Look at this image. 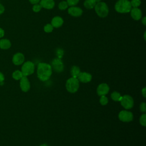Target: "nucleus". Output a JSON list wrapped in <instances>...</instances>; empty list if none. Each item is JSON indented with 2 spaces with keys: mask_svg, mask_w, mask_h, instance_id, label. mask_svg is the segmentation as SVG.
Wrapping results in <instances>:
<instances>
[{
  "mask_svg": "<svg viewBox=\"0 0 146 146\" xmlns=\"http://www.w3.org/2000/svg\"><path fill=\"white\" fill-rule=\"evenodd\" d=\"M29 1H30V2L31 4L35 5V4H37L38 3H39L40 0H29Z\"/></svg>",
  "mask_w": 146,
  "mask_h": 146,
  "instance_id": "obj_31",
  "label": "nucleus"
},
{
  "mask_svg": "<svg viewBox=\"0 0 146 146\" xmlns=\"http://www.w3.org/2000/svg\"><path fill=\"white\" fill-rule=\"evenodd\" d=\"M63 54V51L62 50H61V49H60V48H59V49L57 50V54H58V55L59 56V57L60 55L62 56Z\"/></svg>",
  "mask_w": 146,
  "mask_h": 146,
  "instance_id": "obj_32",
  "label": "nucleus"
},
{
  "mask_svg": "<svg viewBox=\"0 0 146 146\" xmlns=\"http://www.w3.org/2000/svg\"><path fill=\"white\" fill-rule=\"evenodd\" d=\"M11 42L9 39H2L0 40V48L2 49H8L11 47Z\"/></svg>",
  "mask_w": 146,
  "mask_h": 146,
  "instance_id": "obj_17",
  "label": "nucleus"
},
{
  "mask_svg": "<svg viewBox=\"0 0 146 146\" xmlns=\"http://www.w3.org/2000/svg\"><path fill=\"white\" fill-rule=\"evenodd\" d=\"M68 13L70 15L73 17H79L83 13V10L79 7L76 6H71L68 9Z\"/></svg>",
  "mask_w": 146,
  "mask_h": 146,
  "instance_id": "obj_12",
  "label": "nucleus"
},
{
  "mask_svg": "<svg viewBox=\"0 0 146 146\" xmlns=\"http://www.w3.org/2000/svg\"><path fill=\"white\" fill-rule=\"evenodd\" d=\"M52 66L57 72H61L63 68V64L59 58L54 59L52 62Z\"/></svg>",
  "mask_w": 146,
  "mask_h": 146,
  "instance_id": "obj_13",
  "label": "nucleus"
},
{
  "mask_svg": "<svg viewBox=\"0 0 146 146\" xmlns=\"http://www.w3.org/2000/svg\"><path fill=\"white\" fill-rule=\"evenodd\" d=\"M79 87V81L76 78L71 77L68 79L66 83V88L70 93L76 92Z\"/></svg>",
  "mask_w": 146,
  "mask_h": 146,
  "instance_id": "obj_4",
  "label": "nucleus"
},
{
  "mask_svg": "<svg viewBox=\"0 0 146 146\" xmlns=\"http://www.w3.org/2000/svg\"><path fill=\"white\" fill-rule=\"evenodd\" d=\"M141 94L144 98L146 97V88L144 87L141 90Z\"/></svg>",
  "mask_w": 146,
  "mask_h": 146,
  "instance_id": "obj_30",
  "label": "nucleus"
},
{
  "mask_svg": "<svg viewBox=\"0 0 146 146\" xmlns=\"http://www.w3.org/2000/svg\"><path fill=\"white\" fill-rule=\"evenodd\" d=\"M139 122L140 124L143 126V127H145L146 125V114L145 113H144L143 114H142L139 119Z\"/></svg>",
  "mask_w": 146,
  "mask_h": 146,
  "instance_id": "obj_22",
  "label": "nucleus"
},
{
  "mask_svg": "<svg viewBox=\"0 0 146 146\" xmlns=\"http://www.w3.org/2000/svg\"><path fill=\"white\" fill-rule=\"evenodd\" d=\"M102 0H95V1L96 2V3H98V2H100Z\"/></svg>",
  "mask_w": 146,
  "mask_h": 146,
  "instance_id": "obj_38",
  "label": "nucleus"
},
{
  "mask_svg": "<svg viewBox=\"0 0 146 146\" xmlns=\"http://www.w3.org/2000/svg\"><path fill=\"white\" fill-rule=\"evenodd\" d=\"M52 67L46 63H39L37 66L36 74L39 79L45 82L50 79L52 75Z\"/></svg>",
  "mask_w": 146,
  "mask_h": 146,
  "instance_id": "obj_1",
  "label": "nucleus"
},
{
  "mask_svg": "<svg viewBox=\"0 0 146 146\" xmlns=\"http://www.w3.org/2000/svg\"><path fill=\"white\" fill-rule=\"evenodd\" d=\"M12 60L15 65H21L24 62L25 56L21 52H17L14 55Z\"/></svg>",
  "mask_w": 146,
  "mask_h": 146,
  "instance_id": "obj_11",
  "label": "nucleus"
},
{
  "mask_svg": "<svg viewBox=\"0 0 146 146\" xmlns=\"http://www.w3.org/2000/svg\"><path fill=\"white\" fill-rule=\"evenodd\" d=\"M53 26L51 25V24L48 23L47 25H46L44 26V31L46 33H51L52 31L53 30Z\"/></svg>",
  "mask_w": 146,
  "mask_h": 146,
  "instance_id": "obj_25",
  "label": "nucleus"
},
{
  "mask_svg": "<svg viewBox=\"0 0 146 146\" xmlns=\"http://www.w3.org/2000/svg\"><path fill=\"white\" fill-rule=\"evenodd\" d=\"M5 11V7L4 6L0 3V14H2Z\"/></svg>",
  "mask_w": 146,
  "mask_h": 146,
  "instance_id": "obj_33",
  "label": "nucleus"
},
{
  "mask_svg": "<svg viewBox=\"0 0 146 146\" xmlns=\"http://www.w3.org/2000/svg\"><path fill=\"white\" fill-rule=\"evenodd\" d=\"M4 34H5L4 30L0 28V38L3 37L4 36Z\"/></svg>",
  "mask_w": 146,
  "mask_h": 146,
  "instance_id": "obj_34",
  "label": "nucleus"
},
{
  "mask_svg": "<svg viewBox=\"0 0 146 146\" xmlns=\"http://www.w3.org/2000/svg\"><path fill=\"white\" fill-rule=\"evenodd\" d=\"M23 74L22 73V72L19 70H16L15 71L13 74H12V76L13 78L15 79V80H20L22 76H23Z\"/></svg>",
  "mask_w": 146,
  "mask_h": 146,
  "instance_id": "obj_21",
  "label": "nucleus"
},
{
  "mask_svg": "<svg viewBox=\"0 0 146 146\" xmlns=\"http://www.w3.org/2000/svg\"><path fill=\"white\" fill-rule=\"evenodd\" d=\"M121 105L125 109H131L134 105V101L132 97L129 95H124L122 96L120 100Z\"/></svg>",
  "mask_w": 146,
  "mask_h": 146,
  "instance_id": "obj_6",
  "label": "nucleus"
},
{
  "mask_svg": "<svg viewBox=\"0 0 146 146\" xmlns=\"http://www.w3.org/2000/svg\"><path fill=\"white\" fill-rule=\"evenodd\" d=\"M115 10L120 13H127L131 11L132 6L128 0H119L115 5Z\"/></svg>",
  "mask_w": 146,
  "mask_h": 146,
  "instance_id": "obj_2",
  "label": "nucleus"
},
{
  "mask_svg": "<svg viewBox=\"0 0 146 146\" xmlns=\"http://www.w3.org/2000/svg\"><path fill=\"white\" fill-rule=\"evenodd\" d=\"M118 117L123 122H130L133 119V115L131 111L122 110L119 112Z\"/></svg>",
  "mask_w": 146,
  "mask_h": 146,
  "instance_id": "obj_7",
  "label": "nucleus"
},
{
  "mask_svg": "<svg viewBox=\"0 0 146 146\" xmlns=\"http://www.w3.org/2000/svg\"><path fill=\"white\" fill-rule=\"evenodd\" d=\"M96 2L95 0H86L84 2V7L87 9H92L94 8Z\"/></svg>",
  "mask_w": 146,
  "mask_h": 146,
  "instance_id": "obj_18",
  "label": "nucleus"
},
{
  "mask_svg": "<svg viewBox=\"0 0 146 146\" xmlns=\"http://www.w3.org/2000/svg\"><path fill=\"white\" fill-rule=\"evenodd\" d=\"M39 146H48V145L47 144H43L40 145Z\"/></svg>",
  "mask_w": 146,
  "mask_h": 146,
  "instance_id": "obj_37",
  "label": "nucleus"
},
{
  "mask_svg": "<svg viewBox=\"0 0 146 146\" xmlns=\"http://www.w3.org/2000/svg\"><path fill=\"white\" fill-rule=\"evenodd\" d=\"M94 9L97 15L101 18H104L108 14V7L105 2H99L96 3Z\"/></svg>",
  "mask_w": 146,
  "mask_h": 146,
  "instance_id": "obj_3",
  "label": "nucleus"
},
{
  "mask_svg": "<svg viewBox=\"0 0 146 146\" xmlns=\"http://www.w3.org/2000/svg\"><path fill=\"white\" fill-rule=\"evenodd\" d=\"M63 23V19L59 16H56L54 17L52 19L51 21V25L53 26V27L58 28L60 27Z\"/></svg>",
  "mask_w": 146,
  "mask_h": 146,
  "instance_id": "obj_16",
  "label": "nucleus"
},
{
  "mask_svg": "<svg viewBox=\"0 0 146 146\" xmlns=\"http://www.w3.org/2000/svg\"><path fill=\"white\" fill-rule=\"evenodd\" d=\"M5 79V77H4V75H3L2 73H1L0 72V82H2Z\"/></svg>",
  "mask_w": 146,
  "mask_h": 146,
  "instance_id": "obj_35",
  "label": "nucleus"
},
{
  "mask_svg": "<svg viewBox=\"0 0 146 146\" xmlns=\"http://www.w3.org/2000/svg\"><path fill=\"white\" fill-rule=\"evenodd\" d=\"M131 6L134 7H138L140 4H141V1L140 0H132L131 2Z\"/></svg>",
  "mask_w": 146,
  "mask_h": 146,
  "instance_id": "obj_26",
  "label": "nucleus"
},
{
  "mask_svg": "<svg viewBox=\"0 0 146 146\" xmlns=\"http://www.w3.org/2000/svg\"><path fill=\"white\" fill-rule=\"evenodd\" d=\"M79 0H67L66 2L68 6H74L79 2Z\"/></svg>",
  "mask_w": 146,
  "mask_h": 146,
  "instance_id": "obj_27",
  "label": "nucleus"
},
{
  "mask_svg": "<svg viewBox=\"0 0 146 146\" xmlns=\"http://www.w3.org/2000/svg\"><path fill=\"white\" fill-rule=\"evenodd\" d=\"M110 91V87L107 83H103L100 84L97 87L96 92L99 96H101L103 95H106Z\"/></svg>",
  "mask_w": 146,
  "mask_h": 146,
  "instance_id": "obj_8",
  "label": "nucleus"
},
{
  "mask_svg": "<svg viewBox=\"0 0 146 146\" xmlns=\"http://www.w3.org/2000/svg\"><path fill=\"white\" fill-rule=\"evenodd\" d=\"M39 5L44 9H52L55 6V2L54 0H40Z\"/></svg>",
  "mask_w": 146,
  "mask_h": 146,
  "instance_id": "obj_15",
  "label": "nucleus"
},
{
  "mask_svg": "<svg viewBox=\"0 0 146 146\" xmlns=\"http://www.w3.org/2000/svg\"><path fill=\"white\" fill-rule=\"evenodd\" d=\"M42 9V7L41 6L39 5V4H35L33 6V10L35 12V13H37V12H39Z\"/></svg>",
  "mask_w": 146,
  "mask_h": 146,
  "instance_id": "obj_28",
  "label": "nucleus"
},
{
  "mask_svg": "<svg viewBox=\"0 0 146 146\" xmlns=\"http://www.w3.org/2000/svg\"><path fill=\"white\" fill-rule=\"evenodd\" d=\"M131 16L135 20H139L142 17V13L140 9L137 7H134L131 9Z\"/></svg>",
  "mask_w": 146,
  "mask_h": 146,
  "instance_id": "obj_14",
  "label": "nucleus"
},
{
  "mask_svg": "<svg viewBox=\"0 0 146 146\" xmlns=\"http://www.w3.org/2000/svg\"><path fill=\"white\" fill-rule=\"evenodd\" d=\"M144 39H145V33H144Z\"/></svg>",
  "mask_w": 146,
  "mask_h": 146,
  "instance_id": "obj_39",
  "label": "nucleus"
},
{
  "mask_svg": "<svg viewBox=\"0 0 146 146\" xmlns=\"http://www.w3.org/2000/svg\"><path fill=\"white\" fill-rule=\"evenodd\" d=\"M68 5L66 1H62L58 5V7L61 10H64L67 9Z\"/></svg>",
  "mask_w": 146,
  "mask_h": 146,
  "instance_id": "obj_24",
  "label": "nucleus"
},
{
  "mask_svg": "<svg viewBox=\"0 0 146 146\" xmlns=\"http://www.w3.org/2000/svg\"><path fill=\"white\" fill-rule=\"evenodd\" d=\"M77 79L82 83H86L91 81L92 75L91 74L87 72H80Z\"/></svg>",
  "mask_w": 146,
  "mask_h": 146,
  "instance_id": "obj_9",
  "label": "nucleus"
},
{
  "mask_svg": "<svg viewBox=\"0 0 146 146\" xmlns=\"http://www.w3.org/2000/svg\"><path fill=\"white\" fill-rule=\"evenodd\" d=\"M99 102L102 106H105V105L108 104V99L106 95L101 96L100 98V100H99Z\"/></svg>",
  "mask_w": 146,
  "mask_h": 146,
  "instance_id": "obj_23",
  "label": "nucleus"
},
{
  "mask_svg": "<svg viewBox=\"0 0 146 146\" xmlns=\"http://www.w3.org/2000/svg\"><path fill=\"white\" fill-rule=\"evenodd\" d=\"M141 22H142V23H143V24L144 25H146V18H145V17H144L142 19Z\"/></svg>",
  "mask_w": 146,
  "mask_h": 146,
  "instance_id": "obj_36",
  "label": "nucleus"
},
{
  "mask_svg": "<svg viewBox=\"0 0 146 146\" xmlns=\"http://www.w3.org/2000/svg\"><path fill=\"white\" fill-rule=\"evenodd\" d=\"M140 110L141 112L143 113L146 112V104L145 102H142L140 104Z\"/></svg>",
  "mask_w": 146,
  "mask_h": 146,
  "instance_id": "obj_29",
  "label": "nucleus"
},
{
  "mask_svg": "<svg viewBox=\"0 0 146 146\" xmlns=\"http://www.w3.org/2000/svg\"><path fill=\"white\" fill-rule=\"evenodd\" d=\"M80 72V70L79 67L76 66H73L71 68V74L72 77L77 78Z\"/></svg>",
  "mask_w": 146,
  "mask_h": 146,
  "instance_id": "obj_19",
  "label": "nucleus"
},
{
  "mask_svg": "<svg viewBox=\"0 0 146 146\" xmlns=\"http://www.w3.org/2000/svg\"><path fill=\"white\" fill-rule=\"evenodd\" d=\"M20 87L23 92H27L30 89V83L27 76H23L20 79Z\"/></svg>",
  "mask_w": 146,
  "mask_h": 146,
  "instance_id": "obj_10",
  "label": "nucleus"
},
{
  "mask_svg": "<svg viewBox=\"0 0 146 146\" xmlns=\"http://www.w3.org/2000/svg\"><path fill=\"white\" fill-rule=\"evenodd\" d=\"M35 70V65L31 61L25 62L21 68V72L23 76H27L33 74Z\"/></svg>",
  "mask_w": 146,
  "mask_h": 146,
  "instance_id": "obj_5",
  "label": "nucleus"
},
{
  "mask_svg": "<svg viewBox=\"0 0 146 146\" xmlns=\"http://www.w3.org/2000/svg\"><path fill=\"white\" fill-rule=\"evenodd\" d=\"M121 97L122 96L120 95V94L117 91L113 92L111 95V99L115 102H120Z\"/></svg>",
  "mask_w": 146,
  "mask_h": 146,
  "instance_id": "obj_20",
  "label": "nucleus"
}]
</instances>
